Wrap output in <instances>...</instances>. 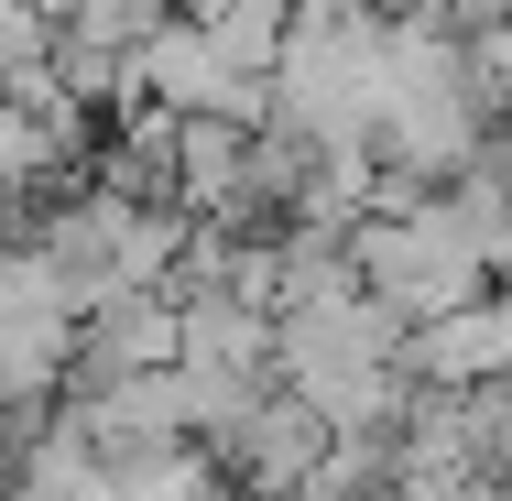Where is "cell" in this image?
<instances>
[{
    "label": "cell",
    "mask_w": 512,
    "mask_h": 501,
    "mask_svg": "<svg viewBox=\"0 0 512 501\" xmlns=\"http://www.w3.org/2000/svg\"><path fill=\"white\" fill-rule=\"evenodd\" d=\"M404 371L425 393H491V382H512V295L491 284V295L458 305V316H425L404 338Z\"/></svg>",
    "instance_id": "cell-1"
},
{
    "label": "cell",
    "mask_w": 512,
    "mask_h": 501,
    "mask_svg": "<svg viewBox=\"0 0 512 501\" xmlns=\"http://www.w3.org/2000/svg\"><path fill=\"white\" fill-rule=\"evenodd\" d=\"M164 22H175V0H66V33L77 44H109V55H142Z\"/></svg>",
    "instance_id": "cell-2"
},
{
    "label": "cell",
    "mask_w": 512,
    "mask_h": 501,
    "mask_svg": "<svg viewBox=\"0 0 512 501\" xmlns=\"http://www.w3.org/2000/svg\"><path fill=\"white\" fill-rule=\"evenodd\" d=\"M436 11H447V22L469 33V44H480V33H502V22H512V0H436Z\"/></svg>",
    "instance_id": "cell-3"
},
{
    "label": "cell",
    "mask_w": 512,
    "mask_h": 501,
    "mask_svg": "<svg viewBox=\"0 0 512 501\" xmlns=\"http://www.w3.org/2000/svg\"><path fill=\"white\" fill-rule=\"evenodd\" d=\"M371 11H382V22H404V11H425V0H371Z\"/></svg>",
    "instance_id": "cell-4"
}]
</instances>
